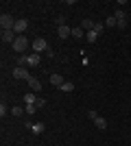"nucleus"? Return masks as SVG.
<instances>
[{
	"label": "nucleus",
	"mask_w": 131,
	"mask_h": 146,
	"mask_svg": "<svg viewBox=\"0 0 131 146\" xmlns=\"http://www.w3.org/2000/svg\"><path fill=\"white\" fill-rule=\"evenodd\" d=\"M29 46H31V42H29L24 35H18V37H15V42L11 44V48L15 50V52H22V55H24V50H29Z\"/></svg>",
	"instance_id": "obj_1"
},
{
	"label": "nucleus",
	"mask_w": 131,
	"mask_h": 146,
	"mask_svg": "<svg viewBox=\"0 0 131 146\" xmlns=\"http://www.w3.org/2000/svg\"><path fill=\"white\" fill-rule=\"evenodd\" d=\"M0 26H2V31H13L15 20H13L11 13H2V15H0Z\"/></svg>",
	"instance_id": "obj_2"
},
{
	"label": "nucleus",
	"mask_w": 131,
	"mask_h": 146,
	"mask_svg": "<svg viewBox=\"0 0 131 146\" xmlns=\"http://www.w3.org/2000/svg\"><path fill=\"white\" fill-rule=\"evenodd\" d=\"M31 48H33V52H37V55H39V52H46L50 46H48V42H46L44 37H37L35 42H31Z\"/></svg>",
	"instance_id": "obj_3"
},
{
	"label": "nucleus",
	"mask_w": 131,
	"mask_h": 146,
	"mask_svg": "<svg viewBox=\"0 0 131 146\" xmlns=\"http://www.w3.org/2000/svg\"><path fill=\"white\" fill-rule=\"evenodd\" d=\"M114 18H116V26L118 29H127V13L122 9H116L114 11Z\"/></svg>",
	"instance_id": "obj_4"
},
{
	"label": "nucleus",
	"mask_w": 131,
	"mask_h": 146,
	"mask_svg": "<svg viewBox=\"0 0 131 146\" xmlns=\"http://www.w3.org/2000/svg\"><path fill=\"white\" fill-rule=\"evenodd\" d=\"M13 76H15V79H24V81H29L31 79V74H29V70H26V68H20V66H15L13 68Z\"/></svg>",
	"instance_id": "obj_5"
},
{
	"label": "nucleus",
	"mask_w": 131,
	"mask_h": 146,
	"mask_svg": "<svg viewBox=\"0 0 131 146\" xmlns=\"http://www.w3.org/2000/svg\"><path fill=\"white\" fill-rule=\"evenodd\" d=\"M26 29H29V22H26V20H15V26H13L15 35H24Z\"/></svg>",
	"instance_id": "obj_6"
},
{
	"label": "nucleus",
	"mask_w": 131,
	"mask_h": 146,
	"mask_svg": "<svg viewBox=\"0 0 131 146\" xmlns=\"http://www.w3.org/2000/svg\"><path fill=\"white\" fill-rule=\"evenodd\" d=\"M57 35L61 37V39H66V37L72 35V29H70L68 24H63V26H57Z\"/></svg>",
	"instance_id": "obj_7"
},
{
	"label": "nucleus",
	"mask_w": 131,
	"mask_h": 146,
	"mask_svg": "<svg viewBox=\"0 0 131 146\" xmlns=\"http://www.w3.org/2000/svg\"><path fill=\"white\" fill-rule=\"evenodd\" d=\"M39 63H42V59H39V55H37V52H33V55H29V57H26V66L37 68Z\"/></svg>",
	"instance_id": "obj_8"
},
{
	"label": "nucleus",
	"mask_w": 131,
	"mask_h": 146,
	"mask_svg": "<svg viewBox=\"0 0 131 146\" xmlns=\"http://www.w3.org/2000/svg\"><path fill=\"white\" fill-rule=\"evenodd\" d=\"M26 83H29V87H31L33 92H42V81H39V79H35V76H31V79L26 81Z\"/></svg>",
	"instance_id": "obj_9"
},
{
	"label": "nucleus",
	"mask_w": 131,
	"mask_h": 146,
	"mask_svg": "<svg viewBox=\"0 0 131 146\" xmlns=\"http://www.w3.org/2000/svg\"><path fill=\"white\" fill-rule=\"evenodd\" d=\"M15 31H2V42H9V44H13L15 42Z\"/></svg>",
	"instance_id": "obj_10"
},
{
	"label": "nucleus",
	"mask_w": 131,
	"mask_h": 146,
	"mask_svg": "<svg viewBox=\"0 0 131 146\" xmlns=\"http://www.w3.org/2000/svg\"><path fill=\"white\" fill-rule=\"evenodd\" d=\"M50 83H53L55 87H61L63 83H66V79H63L61 74H53V76H50Z\"/></svg>",
	"instance_id": "obj_11"
},
{
	"label": "nucleus",
	"mask_w": 131,
	"mask_h": 146,
	"mask_svg": "<svg viewBox=\"0 0 131 146\" xmlns=\"http://www.w3.org/2000/svg\"><path fill=\"white\" fill-rule=\"evenodd\" d=\"M33 133L35 135H42L44 131H46V124H44V122H37V124H33V129H31Z\"/></svg>",
	"instance_id": "obj_12"
},
{
	"label": "nucleus",
	"mask_w": 131,
	"mask_h": 146,
	"mask_svg": "<svg viewBox=\"0 0 131 146\" xmlns=\"http://www.w3.org/2000/svg\"><path fill=\"white\" fill-rule=\"evenodd\" d=\"M94 124H96V129H100V131H105V129H107V120H105L103 116L96 118V120H94Z\"/></svg>",
	"instance_id": "obj_13"
},
{
	"label": "nucleus",
	"mask_w": 131,
	"mask_h": 146,
	"mask_svg": "<svg viewBox=\"0 0 131 146\" xmlns=\"http://www.w3.org/2000/svg\"><path fill=\"white\" fill-rule=\"evenodd\" d=\"M72 37H74V39H81V37H85V31H83L81 26H76V29H72Z\"/></svg>",
	"instance_id": "obj_14"
},
{
	"label": "nucleus",
	"mask_w": 131,
	"mask_h": 146,
	"mask_svg": "<svg viewBox=\"0 0 131 146\" xmlns=\"http://www.w3.org/2000/svg\"><path fill=\"white\" fill-rule=\"evenodd\" d=\"M24 103L26 105H35L37 103V96H35V94H24Z\"/></svg>",
	"instance_id": "obj_15"
},
{
	"label": "nucleus",
	"mask_w": 131,
	"mask_h": 146,
	"mask_svg": "<svg viewBox=\"0 0 131 146\" xmlns=\"http://www.w3.org/2000/svg\"><path fill=\"white\" fill-rule=\"evenodd\" d=\"M59 90H61V92H66V94H68V92H74V83H70V81H66V83H63V85L59 87Z\"/></svg>",
	"instance_id": "obj_16"
},
{
	"label": "nucleus",
	"mask_w": 131,
	"mask_h": 146,
	"mask_svg": "<svg viewBox=\"0 0 131 146\" xmlns=\"http://www.w3.org/2000/svg\"><path fill=\"white\" fill-rule=\"evenodd\" d=\"M94 24H96V22H92V20H83V22H81V29L83 31H92Z\"/></svg>",
	"instance_id": "obj_17"
},
{
	"label": "nucleus",
	"mask_w": 131,
	"mask_h": 146,
	"mask_svg": "<svg viewBox=\"0 0 131 146\" xmlns=\"http://www.w3.org/2000/svg\"><path fill=\"white\" fill-rule=\"evenodd\" d=\"M85 37H87V42H96V39H98V33H96V31H87L85 33Z\"/></svg>",
	"instance_id": "obj_18"
},
{
	"label": "nucleus",
	"mask_w": 131,
	"mask_h": 146,
	"mask_svg": "<svg viewBox=\"0 0 131 146\" xmlns=\"http://www.w3.org/2000/svg\"><path fill=\"white\" fill-rule=\"evenodd\" d=\"M22 113H26L22 107H13V109H11V116H15V118H22Z\"/></svg>",
	"instance_id": "obj_19"
},
{
	"label": "nucleus",
	"mask_w": 131,
	"mask_h": 146,
	"mask_svg": "<svg viewBox=\"0 0 131 146\" xmlns=\"http://www.w3.org/2000/svg\"><path fill=\"white\" fill-rule=\"evenodd\" d=\"M24 111L29 113V116H33V113H37V105H26Z\"/></svg>",
	"instance_id": "obj_20"
},
{
	"label": "nucleus",
	"mask_w": 131,
	"mask_h": 146,
	"mask_svg": "<svg viewBox=\"0 0 131 146\" xmlns=\"http://www.w3.org/2000/svg\"><path fill=\"white\" fill-rule=\"evenodd\" d=\"M7 113H11V111L7 109V107H5V103H2V105H0V118H5Z\"/></svg>",
	"instance_id": "obj_21"
},
{
	"label": "nucleus",
	"mask_w": 131,
	"mask_h": 146,
	"mask_svg": "<svg viewBox=\"0 0 131 146\" xmlns=\"http://www.w3.org/2000/svg\"><path fill=\"white\" fill-rule=\"evenodd\" d=\"M87 118H90V120H96V118H98V113H96V111H92V109H90V111H87Z\"/></svg>",
	"instance_id": "obj_22"
},
{
	"label": "nucleus",
	"mask_w": 131,
	"mask_h": 146,
	"mask_svg": "<svg viewBox=\"0 0 131 146\" xmlns=\"http://www.w3.org/2000/svg\"><path fill=\"white\" fill-rule=\"evenodd\" d=\"M107 26H116V18H114V15H109V18H107V22H105Z\"/></svg>",
	"instance_id": "obj_23"
},
{
	"label": "nucleus",
	"mask_w": 131,
	"mask_h": 146,
	"mask_svg": "<svg viewBox=\"0 0 131 146\" xmlns=\"http://www.w3.org/2000/svg\"><path fill=\"white\" fill-rule=\"evenodd\" d=\"M94 31H96V33H98V35H100V33L105 31V24H94Z\"/></svg>",
	"instance_id": "obj_24"
},
{
	"label": "nucleus",
	"mask_w": 131,
	"mask_h": 146,
	"mask_svg": "<svg viewBox=\"0 0 131 146\" xmlns=\"http://www.w3.org/2000/svg\"><path fill=\"white\" fill-rule=\"evenodd\" d=\"M57 24L63 26V24H66V18H63V15H57Z\"/></svg>",
	"instance_id": "obj_25"
},
{
	"label": "nucleus",
	"mask_w": 131,
	"mask_h": 146,
	"mask_svg": "<svg viewBox=\"0 0 131 146\" xmlns=\"http://www.w3.org/2000/svg\"><path fill=\"white\" fill-rule=\"evenodd\" d=\"M35 105H37V109H42L44 105H46V100H44V98H37V103H35Z\"/></svg>",
	"instance_id": "obj_26"
},
{
	"label": "nucleus",
	"mask_w": 131,
	"mask_h": 146,
	"mask_svg": "<svg viewBox=\"0 0 131 146\" xmlns=\"http://www.w3.org/2000/svg\"><path fill=\"white\" fill-rule=\"evenodd\" d=\"M107 146H109V144H107Z\"/></svg>",
	"instance_id": "obj_27"
}]
</instances>
